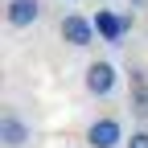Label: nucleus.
Instances as JSON below:
<instances>
[{"label": "nucleus", "instance_id": "obj_2", "mask_svg": "<svg viewBox=\"0 0 148 148\" xmlns=\"http://www.w3.org/2000/svg\"><path fill=\"white\" fill-rule=\"evenodd\" d=\"M115 78H119L115 66H111L107 58H95V62L86 66V78H82V82H86V90H90L95 99H107L111 90H115Z\"/></svg>", "mask_w": 148, "mask_h": 148}, {"label": "nucleus", "instance_id": "obj_3", "mask_svg": "<svg viewBox=\"0 0 148 148\" xmlns=\"http://www.w3.org/2000/svg\"><path fill=\"white\" fill-rule=\"evenodd\" d=\"M119 140H127V136H123V123L115 115H103V119H95L86 127V144L90 148H115Z\"/></svg>", "mask_w": 148, "mask_h": 148}, {"label": "nucleus", "instance_id": "obj_5", "mask_svg": "<svg viewBox=\"0 0 148 148\" xmlns=\"http://www.w3.org/2000/svg\"><path fill=\"white\" fill-rule=\"evenodd\" d=\"M127 78H132L127 107H132V115H136L140 123H148V70H144V66H132V70H127Z\"/></svg>", "mask_w": 148, "mask_h": 148}, {"label": "nucleus", "instance_id": "obj_8", "mask_svg": "<svg viewBox=\"0 0 148 148\" xmlns=\"http://www.w3.org/2000/svg\"><path fill=\"white\" fill-rule=\"evenodd\" d=\"M123 148H148V132H144V127H140V132H132V136L123 140Z\"/></svg>", "mask_w": 148, "mask_h": 148}, {"label": "nucleus", "instance_id": "obj_6", "mask_svg": "<svg viewBox=\"0 0 148 148\" xmlns=\"http://www.w3.org/2000/svg\"><path fill=\"white\" fill-rule=\"evenodd\" d=\"M4 21H8V29H29V25H37V21H41V0H8Z\"/></svg>", "mask_w": 148, "mask_h": 148}, {"label": "nucleus", "instance_id": "obj_1", "mask_svg": "<svg viewBox=\"0 0 148 148\" xmlns=\"http://www.w3.org/2000/svg\"><path fill=\"white\" fill-rule=\"evenodd\" d=\"M58 33H62V41H70L74 49H86V45H95V21H86V16H78V12H66L62 16V25H58Z\"/></svg>", "mask_w": 148, "mask_h": 148}, {"label": "nucleus", "instance_id": "obj_4", "mask_svg": "<svg viewBox=\"0 0 148 148\" xmlns=\"http://www.w3.org/2000/svg\"><path fill=\"white\" fill-rule=\"evenodd\" d=\"M33 140V127L16 115V111H4V115H0V144L4 148H25Z\"/></svg>", "mask_w": 148, "mask_h": 148}, {"label": "nucleus", "instance_id": "obj_7", "mask_svg": "<svg viewBox=\"0 0 148 148\" xmlns=\"http://www.w3.org/2000/svg\"><path fill=\"white\" fill-rule=\"evenodd\" d=\"M95 29H99V37H103V41L119 45V41H123V33H127V16H115V12L99 8V16H95Z\"/></svg>", "mask_w": 148, "mask_h": 148}, {"label": "nucleus", "instance_id": "obj_9", "mask_svg": "<svg viewBox=\"0 0 148 148\" xmlns=\"http://www.w3.org/2000/svg\"><path fill=\"white\" fill-rule=\"evenodd\" d=\"M127 4H132V8H136V4H144V0H127Z\"/></svg>", "mask_w": 148, "mask_h": 148}]
</instances>
